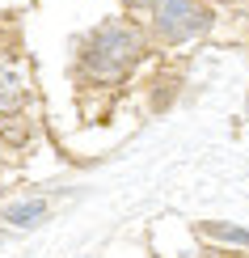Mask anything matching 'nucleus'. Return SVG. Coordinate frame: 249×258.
I'll return each instance as SVG.
<instances>
[{
    "mask_svg": "<svg viewBox=\"0 0 249 258\" xmlns=\"http://www.w3.org/2000/svg\"><path fill=\"white\" fill-rule=\"evenodd\" d=\"M0 241H5V233H0Z\"/></svg>",
    "mask_w": 249,
    "mask_h": 258,
    "instance_id": "nucleus-9",
    "label": "nucleus"
},
{
    "mask_svg": "<svg viewBox=\"0 0 249 258\" xmlns=\"http://www.w3.org/2000/svg\"><path fill=\"white\" fill-rule=\"evenodd\" d=\"M0 136H5V144H26L30 140V119L26 114H0Z\"/></svg>",
    "mask_w": 249,
    "mask_h": 258,
    "instance_id": "nucleus-6",
    "label": "nucleus"
},
{
    "mask_svg": "<svg viewBox=\"0 0 249 258\" xmlns=\"http://www.w3.org/2000/svg\"><path fill=\"white\" fill-rule=\"evenodd\" d=\"M203 237L211 241H224V245H236V250H249V229H241V224H224V220H207L199 224Z\"/></svg>",
    "mask_w": 249,
    "mask_h": 258,
    "instance_id": "nucleus-5",
    "label": "nucleus"
},
{
    "mask_svg": "<svg viewBox=\"0 0 249 258\" xmlns=\"http://www.w3.org/2000/svg\"><path fill=\"white\" fill-rule=\"evenodd\" d=\"M148 55V30L135 17H102L76 42V77L89 89L123 85Z\"/></svg>",
    "mask_w": 249,
    "mask_h": 258,
    "instance_id": "nucleus-1",
    "label": "nucleus"
},
{
    "mask_svg": "<svg viewBox=\"0 0 249 258\" xmlns=\"http://www.w3.org/2000/svg\"><path fill=\"white\" fill-rule=\"evenodd\" d=\"M30 93V68L13 51H0V106H17Z\"/></svg>",
    "mask_w": 249,
    "mask_h": 258,
    "instance_id": "nucleus-3",
    "label": "nucleus"
},
{
    "mask_svg": "<svg viewBox=\"0 0 249 258\" xmlns=\"http://www.w3.org/2000/svg\"><path fill=\"white\" fill-rule=\"evenodd\" d=\"M182 258H215V254H182Z\"/></svg>",
    "mask_w": 249,
    "mask_h": 258,
    "instance_id": "nucleus-8",
    "label": "nucleus"
},
{
    "mask_svg": "<svg viewBox=\"0 0 249 258\" xmlns=\"http://www.w3.org/2000/svg\"><path fill=\"white\" fill-rule=\"evenodd\" d=\"M118 5H127V9H152L156 0H118Z\"/></svg>",
    "mask_w": 249,
    "mask_h": 258,
    "instance_id": "nucleus-7",
    "label": "nucleus"
},
{
    "mask_svg": "<svg viewBox=\"0 0 249 258\" xmlns=\"http://www.w3.org/2000/svg\"><path fill=\"white\" fill-rule=\"evenodd\" d=\"M148 13H152V38L165 42V47L199 42L215 26V5L211 0H156Z\"/></svg>",
    "mask_w": 249,
    "mask_h": 258,
    "instance_id": "nucleus-2",
    "label": "nucleus"
},
{
    "mask_svg": "<svg viewBox=\"0 0 249 258\" xmlns=\"http://www.w3.org/2000/svg\"><path fill=\"white\" fill-rule=\"evenodd\" d=\"M47 199H17V203H9L5 208V220L13 224V229H34V224L47 220Z\"/></svg>",
    "mask_w": 249,
    "mask_h": 258,
    "instance_id": "nucleus-4",
    "label": "nucleus"
}]
</instances>
